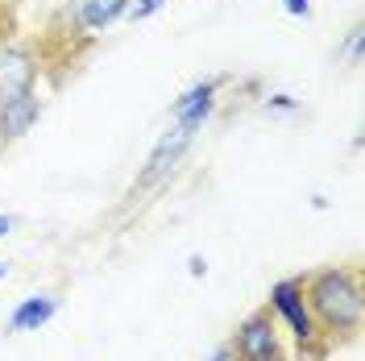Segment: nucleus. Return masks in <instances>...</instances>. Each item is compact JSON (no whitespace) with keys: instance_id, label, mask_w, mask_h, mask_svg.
I'll return each instance as SVG.
<instances>
[{"instance_id":"423d86ee","label":"nucleus","mask_w":365,"mask_h":361,"mask_svg":"<svg viewBox=\"0 0 365 361\" xmlns=\"http://www.w3.org/2000/svg\"><path fill=\"white\" fill-rule=\"evenodd\" d=\"M212 91H216L212 83H200V88H191L187 96H182L179 108H175V113H179V129L195 133V129L204 125V116L212 113Z\"/></svg>"},{"instance_id":"f03ea898","label":"nucleus","mask_w":365,"mask_h":361,"mask_svg":"<svg viewBox=\"0 0 365 361\" xmlns=\"http://www.w3.org/2000/svg\"><path fill=\"white\" fill-rule=\"evenodd\" d=\"M237 349H241V361H282V349H278V337H274V324L266 316H250L237 332Z\"/></svg>"},{"instance_id":"ddd939ff","label":"nucleus","mask_w":365,"mask_h":361,"mask_svg":"<svg viewBox=\"0 0 365 361\" xmlns=\"http://www.w3.org/2000/svg\"><path fill=\"white\" fill-rule=\"evenodd\" d=\"M9 228H13V220H9V216H0V237H4Z\"/></svg>"},{"instance_id":"9b49d317","label":"nucleus","mask_w":365,"mask_h":361,"mask_svg":"<svg viewBox=\"0 0 365 361\" xmlns=\"http://www.w3.org/2000/svg\"><path fill=\"white\" fill-rule=\"evenodd\" d=\"M282 4H287L291 17H307V0H282Z\"/></svg>"},{"instance_id":"f8f14e48","label":"nucleus","mask_w":365,"mask_h":361,"mask_svg":"<svg viewBox=\"0 0 365 361\" xmlns=\"http://www.w3.org/2000/svg\"><path fill=\"white\" fill-rule=\"evenodd\" d=\"M270 104H274V108H282V113H291V108H295V100H291V96H274Z\"/></svg>"},{"instance_id":"dca6fc26","label":"nucleus","mask_w":365,"mask_h":361,"mask_svg":"<svg viewBox=\"0 0 365 361\" xmlns=\"http://www.w3.org/2000/svg\"><path fill=\"white\" fill-rule=\"evenodd\" d=\"M0 137H4V129H0Z\"/></svg>"},{"instance_id":"f257e3e1","label":"nucleus","mask_w":365,"mask_h":361,"mask_svg":"<svg viewBox=\"0 0 365 361\" xmlns=\"http://www.w3.org/2000/svg\"><path fill=\"white\" fill-rule=\"evenodd\" d=\"M312 307L332 332H353L361 324V291L349 270H324L312 283Z\"/></svg>"},{"instance_id":"6e6552de","label":"nucleus","mask_w":365,"mask_h":361,"mask_svg":"<svg viewBox=\"0 0 365 361\" xmlns=\"http://www.w3.org/2000/svg\"><path fill=\"white\" fill-rule=\"evenodd\" d=\"M54 307H58V303H54L50 295H34V299H25L21 307L13 312V328H17V332H38L46 320L54 316Z\"/></svg>"},{"instance_id":"0eeeda50","label":"nucleus","mask_w":365,"mask_h":361,"mask_svg":"<svg viewBox=\"0 0 365 361\" xmlns=\"http://www.w3.org/2000/svg\"><path fill=\"white\" fill-rule=\"evenodd\" d=\"M187 141H191V133H187V129H179V125L162 137L158 150H154V158H150V166H145V183L158 179V175H166V171L175 166V158L182 154V146H187Z\"/></svg>"},{"instance_id":"2eb2a0df","label":"nucleus","mask_w":365,"mask_h":361,"mask_svg":"<svg viewBox=\"0 0 365 361\" xmlns=\"http://www.w3.org/2000/svg\"><path fill=\"white\" fill-rule=\"evenodd\" d=\"M0 278H9V266H4V262H0Z\"/></svg>"},{"instance_id":"7ed1b4c3","label":"nucleus","mask_w":365,"mask_h":361,"mask_svg":"<svg viewBox=\"0 0 365 361\" xmlns=\"http://www.w3.org/2000/svg\"><path fill=\"white\" fill-rule=\"evenodd\" d=\"M274 307L291 320L299 345L316 337V328H312V312H307V303H303V287H299V283H291V278H287V283H278V287H274Z\"/></svg>"},{"instance_id":"9d476101","label":"nucleus","mask_w":365,"mask_h":361,"mask_svg":"<svg viewBox=\"0 0 365 361\" xmlns=\"http://www.w3.org/2000/svg\"><path fill=\"white\" fill-rule=\"evenodd\" d=\"M158 9H162V0H137V4H133V17L141 21V17H150V13H158Z\"/></svg>"},{"instance_id":"20e7f679","label":"nucleus","mask_w":365,"mask_h":361,"mask_svg":"<svg viewBox=\"0 0 365 361\" xmlns=\"http://www.w3.org/2000/svg\"><path fill=\"white\" fill-rule=\"evenodd\" d=\"M34 83V67L21 50H4L0 54V104L13 100V96H25Z\"/></svg>"},{"instance_id":"1a4fd4ad","label":"nucleus","mask_w":365,"mask_h":361,"mask_svg":"<svg viewBox=\"0 0 365 361\" xmlns=\"http://www.w3.org/2000/svg\"><path fill=\"white\" fill-rule=\"evenodd\" d=\"M125 9H129V0H88L83 21H88L91 29H104V25H113Z\"/></svg>"},{"instance_id":"39448f33","label":"nucleus","mask_w":365,"mask_h":361,"mask_svg":"<svg viewBox=\"0 0 365 361\" xmlns=\"http://www.w3.org/2000/svg\"><path fill=\"white\" fill-rule=\"evenodd\" d=\"M34 121H38V100H34V91L13 96V100H4V104H0V129H4L9 137L25 133Z\"/></svg>"},{"instance_id":"4468645a","label":"nucleus","mask_w":365,"mask_h":361,"mask_svg":"<svg viewBox=\"0 0 365 361\" xmlns=\"http://www.w3.org/2000/svg\"><path fill=\"white\" fill-rule=\"evenodd\" d=\"M212 361H237V357H232V353H216Z\"/></svg>"}]
</instances>
